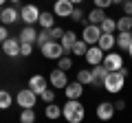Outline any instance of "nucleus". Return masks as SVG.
<instances>
[{
    "label": "nucleus",
    "instance_id": "obj_31",
    "mask_svg": "<svg viewBox=\"0 0 132 123\" xmlns=\"http://www.w3.org/2000/svg\"><path fill=\"white\" fill-rule=\"evenodd\" d=\"M57 68H62V71H66V73H68V71L73 68V59H71L68 55H62L60 59H57Z\"/></svg>",
    "mask_w": 132,
    "mask_h": 123
},
{
    "label": "nucleus",
    "instance_id": "obj_9",
    "mask_svg": "<svg viewBox=\"0 0 132 123\" xmlns=\"http://www.w3.org/2000/svg\"><path fill=\"white\" fill-rule=\"evenodd\" d=\"M18 20H20V11L15 9V7H2V9H0V24L11 27V24H15Z\"/></svg>",
    "mask_w": 132,
    "mask_h": 123
},
{
    "label": "nucleus",
    "instance_id": "obj_45",
    "mask_svg": "<svg viewBox=\"0 0 132 123\" xmlns=\"http://www.w3.org/2000/svg\"><path fill=\"white\" fill-rule=\"evenodd\" d=\"M9 2H13V5H15V2H20V0H9Z\"/></svg>",
    "mask_w": 132,
    "mask_h": 123
},
{
    "label": "nucleus",
    "instance_id": "obj_37",
    "mask_svg": "<svg viewBox=\"0 0 132 123\" xmlns=\"http://www.w3.org/2000/svg\"><path fill=\"white\" fill-rule=\"evenodd\" d=\"M121 5H123V13H126V15H132V0H123Z\"/></svg>",
    "mask_w": 132,
    "mask_h": 123
},
{
    "label": "nucleus",
    "instance_id": "obj_26",
    "mask_svg": "<svg viewBox=\"0 0 132 123\" xmlns=\"http://www.w3.org/2000/svg\"><path fill=\"white\" fill-rule=\"evenodd\" d=\"M93 71H90V68H81L79 73H77V81H79V84H84V86H88V84H93Z\"/></svg>",
    "mask_w": 132,
    "mask_h": 123
},
{
    "label": "nucleus",
    "instance_id": "obj_1",
    "mask_svg": "<svg viewBox=\"0 0 132 123\" xmlns=\"http://www.w3.org/2000/svg\"><path fill=\"white\" fill-rule=\"evenodd\" d=\"M62 117L68 123H81L84 117H86L84 103H81L79 99H66V103L62 106Z\"/></svg>",
    "mask_w": 132,
    "mask_h": 123
},
{
    "label": "nucleus",
    "instance_id": "obj_7",
    "mask_svg": "<svg viewBox=\"0 0 132 123\" xmlns=\"http://www.w3.org/2000/svg\"><path fill=\"white\" fill-rule=\"evenodd\" d=\"M104 55H106V51L99 44H90L88 46V51H86V55H84V59L88 61L90 66H95V64H101V59H104Z\"/></svg>",
    "mask_w": 132,
    "mask_h": 123
},
{
    "label": "nucleus",
    "instance_id": "obj_23",
    "mask_svg": "<svg viewBox=\"0 0 132 123\" xmlns=\"http://www.w3.org/2000/svg\"><path fill=\"white\" fill-rule=\"evenodd\" d=\"M86 51H88V44H86L81 38H77L75 44H73V48H71V53H73V55H77V57H84Z\"/></svg>",
    "mask_w": 132,
    "mask_h": 123
},
{
    "label": "nucleus",
    "instance_id": "obj_27",
    "mask_svg": "<svg viewBox=\"0 0 132 123\" xmlns=\"http://www.w3.org/2000/svg\"><path fill=\"white\" fill-rule=\"evenodd\" d=\"M13 103V97H11L9 90H0V110H9Z\"/></svg>",
    "mask_w": 132,
    "mask_h": 123
},
{
    "label": "nucleus",
    "instance_id": "obj_8",
    "mask_svg": "<svg viewBox=\"0 0 132 123\" xmlns=\"http://www.w3.org/2000/svg\"><path fill=\"white\" fill-rule=\"evenodd\" d=\"M73 9H75V5H73L71 0H55L53 2V13L57 18H71Z\"/></svg>",
    "mask_w": 132,
    "mask_h": 123
},
{
    "label": "nucleus",
    "instance_id": "obj_28",
    "mask_svg": "<svg viewBox=\"0 0 132 123\" xmlns=\"http://www.w3.org/2000/svg\"><path fill=\"white\" fill-rule=\"evenodd\" d=\"M117 29L119 31H130L132 29V15H123L117 20Z\"/></svg>",
    "mask_w": 132,
    "mask_h": 123
},
{
    "label": "nucleus",
    "instance_id": "obj_33",
    "mask_svg": "<svg viewBox=\"0 0 132 123\" xmlns=\"http://www.w3.org/2000/svg\"><path fill=\"white\" fill-rule=\"evenodd\" d=\"M38 97H40V99L44 101V103H51V101H55V92H53V90H48V86H46V88L42 90V92H40Z\"/></svg>",
    "mask_w": 132,
    "mask_h": 123
},
{
    "label": "nucleus",
    "instance_id": "obj_36",
    "mask_svg": "<svg viewBox=\"0 0 132 123\" xmlns=\"http://www.w3.org/2000/svg\"><path fill=\"white\" fill-rule=\"evenodd\" d=\"M95 7H99V9H108L110 5H112V0H93Z\"/></svg>",
    "mask_w": 132,
    "mask_h": 123
},
{
    "label": "nucleus",
    "instance_id": "obj_11",
    "mask_svg": "<svg viewBox=\"0 0 132 123\" xmlns=\"http://www.w3.org/2000/svg\"><path fill=\"white\" fill-rule=\"evenodd\" d=\"M101 64H104L108 71H119V68L123 66V57L119 55V53H112V51H108L104 55V59H101Z\"/></svg>",
    "mask_w": 132,
    "mask_h": 123
},
{
    "label": "nucleus",
    "instance_id": "obj_14",
    "mask_svg": "<svg viewBox=\"0 0 132 123\" xmlns=\"http://www.w3.org/2000/svg\"><path fill=\"white\" fill-rule=\"evenodd\" d=\"M64 95L66 99H79L81 95H84V84H79V81H68V84L64 86Z\"/></svg>",
    "mask_w": 132,
    "mask_h": 123
},
{
    "label": "nucleus",
    "instance_id": "obj_32",
    "mask_svg": "<svg viewBox=\"0 0 132 123\" xmlns=\"http://www.w3.org/2000/svg\"><path fill=\"white\" fill-rule=\"evenodd\" d=\"M33 42H20V57H29L33 55Z\"/></svg>",
    "mask_w": 132,
    "mask_h": 123
},
{
    "label": "nucleus",
    "instance_id": "obj_19",
    "mask_svg": "<svg viewBox=\"0 0 132 123\" xmlns=\"http://www.w3.org/2000/svg\"><path fill=\"white\" fill-rule=\"evenodd\" d=\"M35 38H38V31H35V27L33 24H27V27L20 31V42H33L35 44Z\"/></svg>",
    "mask_w": 132,
    "mask_h": 123
},
{
    "label": "nucleus",
    "instance_id": "obj_44",
    "mask_svg": "<svg viewBox=\"0 0 132 123\" xmlns=\"http://www.w3.org/2000/svg\"><path fill=\"white\" fill-rule=\"evenodd\" d=\"M5 2H9V0H0V7H2V5H5Z\"/></svg>",
    "mask_w": 132,
    "mask_h": 123
},
{
    "label": "nucleus",
    "instance_id": "obj_6",
    "mask_svg": "<svg viewBox=\"0 0 132 123\" xmlns=\"http://www.w3.org/2000/svg\"><path fill=\"white\" fill-rule=\"evenodd\" d=\"M38 18H40V9L35 5H24L22 9H20V20H22L24 24H38Z\"/></svg>",
    "mask_w": 132,
    "mask_h": 123
},
{
    "label": "nucleus",
    "instance_id": "obj_21",
    "mask_svg": "<svg viewBox=\"0 0 132 123\" xmlns=\"http://www.w3.org/2000/svg\"><path fill=\"white\" fill-rule=\"evenodd\" d=\"M130 44H132L130 31H119V35H117V46H119V51H128Z\"/></svg>",
    "mask_w": 132,
    "mask_h": 123
},
{
    "label": "nucleus",
    "instance_id": "obj_42",
    "mask_svg": "<svg viewBox=\"0 0 132 123\" xmlns=\"http://www.w3.org/2000/svg\"><path fill=\"white\" fill-rule=\"evenodd\" d=\"M121 2H123V0H112V5H121Z\"/></svg>",
    "mask_w": 132,
    "mask_h": 123
},
{
    "label": "nucleus",
    "instance_id": "obj_12",
    "mask_svg": "<svg viewBox=\"0 0 132 123\" xmlns=\"http://www.w3.org/2000/svg\"><path fill=\"white\" fill-rule=\"evenodd\" d=\"M2 53L7 57H20V40L18 38H7L2 42Z\"/></svg>",
    "mask_w": 132,
    "mask_h": 123
},
{
    "label": "nucleus",
    "instance_id": "obj_3",
    "mask_svg": "<svg viewBox=\"0 0 132 123\" xmlns=\"http://www.w3.org/2000/svg\"><path fill=\"white\" fill-rule=\"evenodd\" d=\"M40 51H42V55L46 57V59H55V61L64 55V46L60 44V40H48L46 44L40 46Z\"/></svg>",
    "mask_w": 132,
    "mask_h": 123
},
{
    "label": "nucleus",
    "instance_id": "obj_29",
    "mask_svg": "<svg viewBox=\"0 0 132 123\" xmlns=\"http://www.w3.org/2000/svg\"><path fill=\"white\" fill-rule=\"evenodd\" d=\"M20 121H22V123H33V121H35V110H33V108H22Z\"/></svg>",
    "mask_w": 132,
    "mask_h": 123
},
{
    "label": "nucleus",
    "instance_id": "obj_17",
    "mask_svg": "<svg viewBox=\"0 0 132 123\" xmlns=\"http://www.w3.org/2000/svg\"><path fill=\"white\" fill-rule=\"evenodd\" d=\"M90 71H93V77H95V79H93V86H101V84H104V77L108 75V68H106L104 64H95Z\"/></svg>",
    "mask_w": 132,
    "mask_h": 123
},
{
    "label": "nucleus",
    "instance_id": "obj_39",
    "mask_svg": "<svg viewBox=\"0 0 132 123\" xmlns=\"http://www.w3.org/2000/svg\"><path fill=\"white\" fill-rule=\"evenodd\" d=\"M123 108H126V101H123V99L114 101V110H123Z\"/></svg>",
    "mask_w": 132,
    "mask_h": 123
},
{
    "label": "nucleus",
    "instance_id": "obj_22",
    "mask_svg": "<svg viewBox=\"0 0 132 123\" xmlns=\"http://www.w3.org/2000/svg\"><path fill=\"white\" fill-rule=\"evenodd\" d=\"M44 114H46V119H60L62 117V108L55 101H51V103H46V108H44Z\"/></svg>",
    "mask_w": 132,
    "mask_h": 123
},
{
    "label": "nucleus",
    "instance_id": "obj_2",
    "mask_svg": "<svg viewBox=\"0 0 132 123\" xmlns=\"http://www.w3.org/2000/svg\"><path fill=\"white\" fill-rule=\"evenodd\" d=\"M126 86V77L119 71H108V75L104 77V90L110 92V95H117L119 90H123Z\"/></svg>",
    "mask_w": 132,
    "mask_h": 123
},
{
    "label": "nucleus",
    "instance_id": "obj_24",
    "mask_svg": "<svg viewBox=\"0 0 132 123\" xmlns=\"http://www.w3.org/2000/svg\"><path fill=\"white\" fill-rule=\"evenodd\" d=\"M104 18H106V9H99V7H95V9L88 13V22L90 24H101Z\"/></svg>",
    "mask_w": 132,
    "mask_h": 123
},
{
    "label": "nucleus",
    "instance_id": "obj_38",
    "mask_svg": "<svg viewBox=\"0 0 132 123\" xmlns=\"http://www.w3.org/2000/svg\"><path fill=\"white\" fill-rule=\"evenodd\" d=\"M7 38H9V31H7V24H0V44L5 42Z\"/></svg>",
    "mask_w": 132,
    "mask_h": 123
},
{
    "label": "nucleus",
    "instance_id": "obj_13",
    "mask_svg": "<svg viewBox=\"0 0 132 123\" xmlns=\"http://www.w3.org/2000/svg\"><path fill=\"white\" fill-rule=\"evenodd\" d=\"M95 114H97V119H101V121H110V119L114 117V103L101 101V103L97 106V110H95Z\"/></svg>",
    "mask_w": 132,
    "mask_h": 123
},
{
    "label": "nucleus",
    "instance_id": "obj_35",
    "mask_svg": "<svg viewBox=\"0 0 132 123\" xmlns=\"http://www.w3.org/2000/svg\"><path fill=\"white\" fill-rule=\"evenodd\" d=\"M64 35V29L62 27H51V40H60Z\"/></svg>",
    "mask_w": 132,
    "mask_h": 123
},
{
    "label": "nucleus",
    "instance_id": "obj_5",
    "mask_svg": "<svg viewBox=\"0 0 132 123\" xmlns=\"http://www.w3.org/2000/svg\"><path fill=\"white\" fill-rule=\"evenodd\" d=\"M99 35H101V27H99V24H86L84 27V31H81V40H84L86 44H97L99 42Z\"/></svg>",
    "mask_w": 132,
    "mask_h": 123
},
{
    "label": "nucleus",
    "instance_id": "obj_25",
    "mask_svg": "<svg viewBox=\"0 0 132 123\" xmlns=\"http://www.w3.org/2000/svg\"><path fill=\"white\" fill-rule=\"evenodd\" d=\"M99 27H101V33H114L117 31V20L114 18H104Z\"/></svg>",
    "mask_w": 132,
    "mask_h": 123
},
{
    "label": "nucleus",
    "instance_id": "obj_18",
    "mask_svg": "<svg viewBox=\"0 0 132 123\" xmlns=\"http://www.w3.org/2000/svg\"><path fill=\"white\" fill-rule=\"evenodd\" d=\"M75 40H77V33H75V31H71V29H68V31H64V35L60 38V44L64 46V53H68V51L73 48Z\"/></svg>",
    "mask_w": 132,
    "mask_h": 123
},
{
    "label": "nucleus",
    "instance_id": "obj_30",
    "mask_svg": "<svg viewBox=\"0 0 132 123\" xmlns=\"http://www.w3.org/2000/svg\"><path fill=\"white\" fill-rule=\"evenodd\" d=\"M48 40H51V29H42L38 33V38H35V46H42V44H46Z\"/></svg>",
    "mask_w": 132,
    "mask_h": 123
},
{
    "label": "nucleus",
    "instance_id": "obj_46",
    "mask_svg": "<svg viewBox=\"0 0 132 123\" xmlns=\"http://www.w3.org/2000/svg\"><path fill=\"white\" fill-rule=\"evenodd\" d=\"M130 35H132V29H130Z\"/></svg>",
    "mask_w": 132,
    "mask_h": 123
},
{
    "label": "nucleus",
    "instance_id": "obj_34",
    "mask_svg": "<svg viewBox=\"0 0 132 123\" xmlns=\"http://www.w3.org/2000/svg\"><path fill=\"white\" fill-rule=\"evenodd\" d=\"M71 20L73 22H84V11L79 9V5H75V9H73V13H71Z\"/></svg>",
    "mask_w": 132,
    "mask_h": 123
},
{
    "label": "nucleus",
    "instance_id": "obj_15",
    "mask_svg": "<svg viewBox=\"0 0 132 123\" xmlns=\"http://www.w3.org/2000/svg\"><path fill=\"white\" fill-rule=\"evenodd\" d=\"M46 86H48V81H46L44 75H31V79H29V88H31L35 95H40Z\"/></svg>",
    "mask_w": 132,
    "mask_h": 123
},
{
    "label": "nucleus",
    "instance_id": "obj_10",
    "mask_svg": "<svg viewBox=\"0 0 132 123\" xmlns=\"http://www.w3.org/2000/svg\"><path fill=\"white\" fill-rule=\"evenodd\" d=\"M48 81H51L53 88L64 90V86L68 84V75H66V71H62V68H55V71H51V75H48Z\"/></svg>",
    "mask_w": 132,
    "mask_h": 123
},
{
    "label": "nucleus",
    "instance_id": "obj_4",
    "mask_svg": "<svg viewBox=\"0 0 132 123\" xmlns=\"http://www.w3.org/2000/svg\"><path fill=\"white\" fill-rule=\"evenodd\" d=\"M35 101H38V95H35L29 86L15 95V103H18L20 108H33V106H35Z\"/></svg>",
    "mask_w": 132,
    "mask_h": 123
},
{
    "label": "nucleus",
    "instance_id": "obj_43",
    "mask_svg": "<svg viewBox=\"0 0 132 123\" xmlns=\"http://www.w3.org/2000/svg\"><path fill=\"white\" fill-rule=\"evenodd\" d=\"M128 55H130V57H132V44H130V48H128Z\"/></svg>",
    "mask_w": 132,
    "mask_h": 123
},
{
    "label": "nucleus",
    "instance_id": "obj_20",
    "mask_svg": "<svg viewBox=\"0 0 132 123\" xmlns=\"http://www.w3.org/2000/svg\"><path fill=\"white\" fill-rule=\"evenodd\" d=\"M38 24H40L42 29H51V27H55V13H51V11H40Z\"/></svg>",
    "mask_w": 132,
    "mask_h": 123
},
{
    "label": "nucleus",
    "instance_id": "obj_40",
    "mask_svg": "<svg viewBox=\"0 0 132 123\" xmlns=\"http://www.w3.org/2000/svg\"><path fill=\"white\" fill-rule=\"evenodd\" d=\"M119 73H121V75H123V77H128V75H130V71H128V68H126V66H121V68H119Z\"/></svg>",
    "mask_w": 132,
    "mask_h": 123
},
{
    "label": "nucleus",
    "instance_id": "obj_41",
    "mask_svg": "<svg viewBox=\"0 0 132 123\" xmlns=\"http://www.w3.org/2000/svg\"><path fill=\"white\" fill-rule=\"evenodd\" d=\"M73 5H81V2H84V0H71Z\"/></svg>",
    "mask_w": 132,
    "mask_h": 123
},
{
    "label": "nucleus",
    "instance_id": "obj_16",
    "mask_svg": "<svg viewBox=\"0 0 132 123\" xmlns=\"http://www.w3.org/2000/svg\"><path fill=\"white\" fill-rule=\"evenodd\" d=\"M97 44L104 48L106 53H108V51H112V48L117 46V35H114V33H101V35H99V42H97Z\"/></svg>",
    "mask_w": 132,
    "mask_h": 123
}]
</instances>
